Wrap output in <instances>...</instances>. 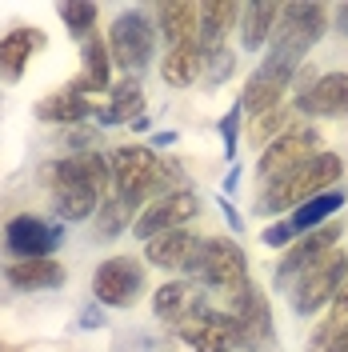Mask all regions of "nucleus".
<instances>
[{
	"instance_id": "obj_10",
	"label": "nucleus",
	"mask_w": 348,
	"mask_h": 352,
	"mask_svg": "<svg viewBox=\"0 0 348 352\" xmlns=\"http://www.w3.org/2000/svg\"><path fill=\"white\" fill-rule=\"evenodd\" d=\"M292 72L296 68L284 65V60H268L264 56L261 68L248 76V85H244V96H240V109H248L252 116H264V112L281 109L284 92H288V85H292Z\"/></svg>"
},
{
	"instance_id": "obj_4",
	"label": "nucleus",
	"mask_w": 348,
	"mask_h": 352,
	"mask_svg": "<svg viewBox=\"0 0 348 352\" xmlns=\"http://www.w3.org/2000/svg\"><path fill=\"white\" fill-rule=\"evenodd\" d=\"M328 8L325 4H284L276 32H272V48H268V60H284V65H301L312 44L325 36L328 28Z\"/></svg>"
},
{
	"instance_id": "obj_29",
	"label": "nucleus",
	"mask_w": 348,
	"mask_h": 352,
	"mask_svg": "<svg viewBox=\"0 0 348 352\" xmlns=\"http://www.w3.org/2000/svg\"><path fill=\"white\" fill-rule=\"evenodd\" d=\"M284 132H292L288 129V109H272V112H264L257 124H248V140L252 144H268L272 136L281 140Z\"/></svg>"
},
{
	"instance_id": "obj_17",
	"label": "nucleus",
	"mask_w": 348,
	"mask_h": 352,
	"mask_svg": "<svg viewBox=\"0 0 348 352\" xmlns=\"http://www.w3.org/2000/svg\"><path fill=\"white\" fill-rule=\"evenodd\" d=\"M296 109L308 116H348V72H328L296 96Z\"/></svg>"
},
{
	"instance_id": "obj_6",
	"label": "nucleus",
	"mask_w": 348,
	"mask_h": 352,
	"mask_svg": "<svg viewBox=\"0 0 348 352\" xmlns=\"http://www.w3.org/2000/svg\"><path fill=\"white\" fill-rule=\"evenodd\" d=\"M153 44H156V28L149 24L144 12H124L116 16L109 28V56L112 65H120L124 72H140L153 60Z\"/></svg>"
},
{
	"instance_id": "obj_14",
	"label": "nucleus",
	"mask_w": 348,
	"mask_h": 352,
	"mask_svg": "<svg viewBox=\"0 0 348 352\" xmlns=\"http://www.w3.org/2000/svg\"><path fill=\"white\" fill-rule=\"evenodd\" d=\"M228 320H232V332H237L240 349H257L261 340H268L272 320H268V305H264L261 288H252V285L237 288V292H232V312H228Z\"/></svg>"
},
{
	"instance_id": "obj_16",
	"label": "nucleus",
	"mask_w": 348,
	"mask_h": 352,
	"mask_svg": "<svg viewBox=\"0 0 348 352\" xmlns=\"http://www.w3.org/2000/svg\"><path fill=\"white\" fill-rule=\"evenodd\" d=\"M180 336L193 344L196 352H232L237 349V332L228 316H217L208 308H193L180 316Z\"/></svg>"
},
{
	"instance_id": "obj_19",
	"label": "nucleus",
	"mask_w": 348,
	"mask_h": 352,
	"mask_svg": "<svg viewBox=\"0 0 348 352\" xmlns=\"http://www.w3.org/2000/svg\"><path fill=\"white\" fill-rule=\"evenodd\" d=\"M65 264L61 261H12L4 268V280L21 292H48V288H61L65 285Z\"/></svg>"
},
{
	"instance_id": "obj_7",
	"label": "nucleus",
	"mask_w": 348,
	"mask_h": 352,
	"mask_svg": "<svg viewBox=\"0 0 348 352\" xmlns=\"http://www.w3.org/2000/svg\"><path fill=\"white\" fill-rule=\"evenodd\" d=\"M316 153H320L316 129H292V132H284L281 140H272V144L264 148L261 164H257V176L264 180V188H272L276 180H284L288 173H296L301 164H308Z\"/></svg>"
},
{
	"instance_id": "obj_2",
	"label": "nucleus",
	"mask_w": 348,
	"mask_h": 352,
	"mask_svg": "<svg viewBox=\"0 0 348 352\" xmlns=\"http://www.w3.org/2000/svg\"><path fill=\"white\" fill-rule=\"evenodd\" d=\"M109 173H112V188H116V200L124 204V208H136L140 200L149 197H168L164 188H173L176 192V168L168 156H156L149 148H140V144H124V148H116L109 156Z\"/></svg>"
},
{
	"instance_id": "obj_9",
	"label": "nucleus",
	"mask_w": 348,
	"mask_h": 352,
	"mask_svg": "<svg viewBox=\"0 0 348 352\" xmlns=\"http://www.w3.org/2000/svg\"><path fill=\"white\" fill-rule=\"evenodd\" d=\"M4 241L8 248L21 256V261H48V252H56V244L65 241V228L61 224H48L41 217H21L8 220V228H4Z\"/></svg>"
},
{
	"instance_id": "obj_36",
	"label": "nucleus",
	"mask_w": 348,
	"mask_h": 352,
	"mask_svg": "<svg viewBox=\"0 0 348 352\" xmlns=\"http://www.w3.org/2000/svg\"><path fill=\"white\" fill-rule=\"evenodd\" d=\"M332 12H336V32H340V36H348V4H336Z\"/></svg>"
},
{
	"instance_id": "obj_12",
	"label": "nucleus",
	"mask_w": 348,
	"mask_h": 352,
	"mask_svg": "<svg viewBox=\"0 0 348 352\" xmlns=\"http://www.w3.org/2000/svg\"><path fill=\"white\" fill-rule=\"evenodd\" d=\"M336 241H340V224L336 220H328V224H320L316 232H308L305 241H292L288 244V252H284L281 268H276V285H288V280H301L312 264L320 261V256H328L332 248H336Z\"/></svg>"
},
{
	"instance_id": "obj_15",
	"label": "nucleus",
	"mask_w": 348,
	"mask_h": 352,
	"mask_svg": "<svg viewBox=\"0 0 348 352\" xmlns=\"http://www.w3.org/2000/svg\"><path fill=\"white\" fill-rule=\"evenodd\" d=\"M144 256L156 268H168V272H200V256H204V241L193 236L188 228H176V232H164V236H153L144 244Z\"/></svg>"
},
{
	"instance_id": "obj_3",
	"label": "nucleus",
	"mask_w": 348,
	"mask_h": 352,
	"mask_svg": "<svg viewBox=\"0 0 348 352\" xmlns=\"http://www.w3.org/2000/svg\"><path fill=\"white\" fill-rule=\"evenodd\" d=\"M340 173H345V164H340V156H336V153H316L308 164H301L296 173H288L284 180H276V184L268 188L264 208H268V212H281V208H301L305 200L328 192V188L340 180Z\"/></svg>"
},
{
	"instance_id": "obj_24",
	"label": "nucleus",
	"mask_w": 348,
	"mask_h": 352,
	"mask_svg": "<svg viewBox=\"0 0 348 352\" xmlns=\"http://www.w3.org/2000/svg\"><path fill=\"white\" fill-rule=\"evenodd\" d=\"M345 208V192H320V197L305 200L296 212H292V232H316L320 224H328V217L332 212H340Z\"/></svg>"
},
{
	"instance_id": "obj_13",
	"label": "nucleus",
	"mask_w": 348,
	"mask_h": 352,
	"mask_svg": "<svg viewBox=\"0 0 348 352\" xmlns=\"http://www.w3.org/2000/svg\"><path fill=\"white\" fill-rule=\"evenodd\" d=\"M248 264H244V252H240L237 241H204V256H200V276L208 280L220 292H237V288L248 285Z\"/></svg>"
},
{
	"instance_id": "obj_31",
	"label": "nucleus",
	"mask_w": 348,
	"mask_h": 352,
	"mask_svg": "<svg viewBox=\"0 0 348 352\" xmlns=\"http://www.w3.org/2000/svg\"><path fill=\"white\" fill-rule=\"evenodd\" d=\"M308 352H348V324H340V329L325 324V329L312 336Z\"/></svg>"
},
{
	"instance_id": "obj_22",
	"label": "nucleus",
	"mask_w": 348,
	"mask_h": 352,
	"mask_svg": "<svg viewBox=\"0 0 348 352\" xmlns=\"http://www.w3.org/2000/svg\"><path fill=\"white\" fill-rule=\"evenodd\" d=\"M281 8L284 4H248V8H240V44L248 48V52H257L268 44V36L276 32V21H281Z\"/></svg>"
},
{
	"instance_id": "obj_27",
	"label": "nucleus",
	"mask_w": 348,
	"mask_h": 352,
	"mask_svg": "<svg viewBox=\"0 0 348 352\" xmlns=\"http://www.w3.org/2000/svg\"><path fill=\"white\" fill-rule=\"evenodd\" d=\"M32 44H36V36L24 32V28L8 32V36L0 41V72H4V76H21V68H24V60H28V52H32Z\"/></svg>"
},
{
	"instance_id": "obj_35",
	"label": "nucleus",
	"mask_w": 348,
	"mask_h": 352,
	"mask_svg": "<svg viewBox=\"0 0 348 352\" xmlns=\"http://www.w3.org/2000/svg\"><path fill=\"white\" fill-rule=\"evenodd\" d=\"M296 241V232H292V224L288 220H281V224H272V228H264V244H292Z\"/></svg>"
},
{
	"instance_id": "obj_26",
	"label": "nucleus",
	"mask_w": 348,
	"mask_h": 352,
	"mask_svg": "<svg viewBox=\"0 0 348 352\" xmlns=\"http://www.w3.org/2000/svg\"><path fill=\"white\" fill-rule=\"evenodd\" d=\"M193 305V288L184 285V280H173V285H160L153 296V312L160 320H180L184 312Z\"/></svg>"
},
{
	"instance_id": "obj_20",
	"label": "nucleus",
	"mask_w": 348,
	"mask_h": 352,
	"mask_svg": "<svg viewBox=\"0 0 348 352\" xmlns=\"http://www.w3.org/2000/svg\"><path fill=\"white\" fill-rule=\"evenodd\" d=\"M204 72V48L200 44H176L164 52V60H160V76H164V85L173 88H188Z\"/></svg>"
},
{
	"instance_id": "obj_21",
	"label": "nucleus",
	"mask_w": 348,
	"mask_h": 352,
	"mask_svg": "<svg viewBox=\"0 0 348 352\" xmlns=\"http://www.w3.org/2000/svg\"><path fill=\"white\" fill-rule=\"evenodd\" d=\"M196 28H200V4H188V0H168V4H160V32H164L168 48L193 44Z\"/></svg>"
},
{
	"instance_id": "obj_23",
	"label": "nucleus",
	"mask_w": 348,
	"mask_h": 352,
	"mask_svg": "<svg viewBox=\"0 0 348 352\" xmlns=\"http://www.w3.org/2000/svg\"><path fill=\"white\" fill-rule=\"evenodd\" d=\"M36 116H41L44 124H80L85 116H92V104H88L80 92H52L48 100L36 104Z\"/></svg>"
},
{
	"instance_id": "obj_25",
	"label": "nucleus",
	"mask_w": 348,
	"mask_h": 352,
	"mask_svg": "<svg viewBox=\"0 0 348 352\" xmlns=\"http://www.w3.org/2000/svg\"><path fill=\"white\" fill-rule=\"evenodd\" d=\"M109 44L100 36H88L85 41V76L72 85V92L85 96V88H109Z\"/></svg>"
},
{
	"instance_id": "obj_8",
	"label": "nucleus",
	"mask_w": 348,
	"mask_h": 352,
	"mask_svg": "<svg viewBox=\"0 0 348 352\" xmlns=\"http://www.w3.org/2000/svg\"><path fill=\"white\" fill-rule=\"evenodd\" d=\"M200 212V200H196L193 188H176L168 197H156L140 220L132 224V232L140 236V241L149 244L153 236H164V232H176V228H184V220H193Z\"/></svg>"
},
{
	"instance_id": "obj_5",
	"label": "nucleus",
	"mask_w": 348,
	"mask_h": 352,
	"mask_svg": "<svg viewBox=\"0 0 348 352\" xmlns=\"http://www.w3.org/2000/svg\"><path fill=\"white\" fill-rule=\"evenodd\" d=\"M345 280H348V252L332 248L328 256H320V261L292 285V308H296L301 316H312L316 308L332 305L336 288L345 285Z\"/></svg>"
},
{
	"instance_id": "obj_28",
	"label": "nucleus",
	"mask_w": 348,
	"mask_h": 352,
	"mask_svg": "<svg viewBox=\"0 0 348 352\" xmlns=\"http://www.w3.org/2000/svg\"><path fill=\"white\" fill-rule=\"evenodd\" d=\"M136 112H140V85L129 76V80H120V85L112 88V104L100 112V120L105 124H120V120H129Z\"/></svg>"
},
{
	"instance_id": "obj_30",
	"label": "nucleus",
	"mask_w": 348,
	"mask_h": 352,
	"mask_svg": "<svg viewBox=\"0 0 348 352\" xmlns=\"http://www.w3.org/2000/svg\"><path fill=\"white\" fill-rule=\"evenodd\" d=\"M61 16H65L72 36L88 41V32H92V24H96V4H61Z\"/></svg>"
},
{
	"instance_id": "obj_33",
	"label": "nucleus",
	"mask_w": 348,
	"mask_h": 352,
	"mask_svg": "<svg viewBox=\"0 0 348 352\" xmlns=\"http://www.w3.org/2000/svg\"><path fill=\"white\" fill-rule=\"evenodd\" d=\"M204 65H208V76H213V80H224V76L232 72V52L220 48V52H213V56H204Z\"/></svg>"
},
{
	"instance_id": "obj_34",
	"label": "nucleus",
	"mask_w": 348,
	"mask_h": 352,
	"mask_svg": "<svg viewBox=\"0 0 348 352\" xmlns=\"http://www.w3.org/2000/svg\"><path fill=\"white\" fill-rule=\"evenodd\" d=\"M328 324H332V329L348 324V280L336 288V296H332V316H328Z\"/></svg>"
},
{
	"instance_id": "obj_1",
	"label": "nucleus",
	"mask_w": 348,
	"mask_h": 352,
	"mask_svg": "<svg viewBox=\"0 0 348 352\" xmlns=\"http://www.w3.org/2000/svg\"><path fill=\"white\" fill-rule=\"evenodd\" d=\"M112 173L105 156H65L52 164V200H56V212L65 220H88L96 212L100 197L109 192Z\"/></svg>"
},
{
	"instance_id": "obj_18",
	"label": "nucleus",
	"mask_w": 348,
	"mask_h": 352,
	"mask_svg": "<svg viewBox=\"0 0 348 352\" xmlns=\"http://www.w3.org/2000/svg\"><path fill=\"white\" fill-rule=\"evenodd\" d=\"M237 16H240V4H232V0H208V4H200L196 44L204 48V56H213V52L224 48V36L237 28Z\"/></svg>"
},
{
	"instance_id": "obj_32",
	"label": "nucleus",
	"mask_w": 348,
	"mask_h": 352,
	"mask_svg": "<svg viewBox=\"0 0 348 352\" xmlns=\"http://www.w3.org/2000/svg\"><path fill=\"white\" fill-rule=\"evenodd\" d=\"M124 220H129V208H124L120 200L105 204V212H100V236H116V232L124 228Z\"/></svg>"
},
{
	"instance_id": "obj_11",
	"label": "nucleus",
	"mask_w": 348,
	"mask_h": 352,
	"mask_svg": "<svg viewBox=\"0 0 348 352\" xmlns=\"http://www.w3.org/2000/svg\"><path fill=\"white\" fill-rule=\"evenodd\" d=\"M144 288V276H140V264L129 261V256H112L96 268V280H92V292L96 300L109 308H129Z\"/></svg>"
}]
</instances>
